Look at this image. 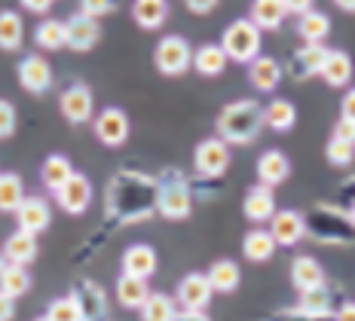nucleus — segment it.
I'll use <instances>...</instances> for the list:
<instances>
[{"instance_id":"44","label":"nucleus","mask_w":355,"mask_h":321,"mask_svg":"<svg viewBox=\"0 0 355 321\" xmlns=\"http://www.w3.org/2000/svg\"><path fill=\"white\" fill-rule=\"evenodd\" d=\"M331 138H340V141H349V144H355V119L340 116V123L334 125V135H331Z\"/></svg>"},{"instance_id":"5","label":"nucleus","mask_w":355,"mask_h":321,"mask_svg":"<svg viewBox=\"0 0 355 321\" xmlns=\"http://www.w3.org/2000/svg\"><path fill=\"white\" fill-rule=\"evenodd\" d=\"M220 46H224L230 62L248 64L251 58L261 55V31H257V25L251 19H236L220 37Z\"/></svg>"},{"instance_id":"53","label":"nucleus","mask_w":355,"mask_h":321,"mask_svg":"<svg viewBox=\"0 0 355 321\" xmlns=\"http://www.w3.org/2000/svg\"><path fill=\"white\" fill-rule=\"evenodd\" d=\"M6 263H10V260H6V257H3V254H0V270H3V266H6Z\"/></svg>"},{"instance_id":"47","label":"nucleus","mask_w":355,"mask_h":321,"mask_svg":"<svg viewBox=\"0 0 355 321\" xmlns=\"http://www.w3.org/2000/svg\"><path fill=\"white\" fill-rule=\"evenodd\" d=\"M12 315H16V300L0 290V321H12Z\"/></svg>"},{"instance_id":"34","label":"nucleus","mask_w":355,"mask_h":321,"mask_svg":"<svg viewBox=\"0 0 355 321\" xmlns=\"http://www.w3.org/2000/svg\"><path fill=\"white\" fill-rule=\"evenodd\" d=\"M263 123L270 125V129H276V132H291L294 123H297V110H294L291 101L276 98V101H270L263 107Z\"/></svg>"},{"instance_id":"15","label":"nucleus","mask_w":355,"mask_h":321,"mask_svg":"<svg viewBox=\"0 0 355 321\" xmlns=\"http://www.w3.org/2000/svg\"><path fill=\"white\" fill-rule=\"evenodd\" d=\"M175 294H178V303H181L184 309H205L211 300V281L205 272H190L178 281Z\"/></svg>"},{"instance_id":"16","label":"nucleus","mask_w":355,"mask_h":321,"mask_svg":"<svg viewBox=\"0 0 355 321\" xmlns=\"http://www.w3.org/2000/svg\"><path fill=\"white\" fill-rule=\"evenodd\" d=\"M270 233L276 238V245H297L303 236H306V218L300 211H276L270 218Z\"/></svg>"},{"instance_id":"28","label":"nucleus","mask_w":355,"mask_h":321,"mask_svg":"<svg viewBox=\"0 0 355 321\" xmlns=\"http://www.w3.org/2000/svg\"><path fill=\"white\" fill-rule=\"evenodd\" d=\"M132 19L144 31H157L168 19V0H135L132 3Z\"/></svg>"},{"instance_id":"45","label":"nucleus","mask_w":355,"mask_h":321,"mask_svg":"<svg viewBox=\"0 0 355 321\" xmlns=\"http://www.w3.org/2000/svg\"><path fill=\"white\" fill-rule=\"evenodd\" d=\"M55 0H21V6H25L28 12H34V16H46L49 10H53Z\"/></svg>"},{"instance_id":"8","label":"nucleus","mask_w":355,"mask_h":321,"mask_svg":"<svg viewBox=\"0 0 355 321\" xmlns=\"http://www.w3.org/2000/svg\"><path fill=\"white\" fill-rule=\"evenodd\" d=\"M101 40V25L98 19L86 16V12H73V16L64 21V46L73 52H89L95 49Z\"/></svg>"},{"instance_id":"38","label":"nucleus","mask_w":355,"mask_h":321,"mask_svg":"<svg viewBox=\"0 0 355 321\" xmlns=\"http://www.w3.org/2000/svg\"><path fill=\"white\" fill-rule=\"evenodd\" d=\"M25 199V181L19 175H0V211H12Z\"/></svg>"},{"instance_id":"37","label":"nucleus","mask_w":355,"mask_h":321,"mask_svg":"<svg viewBox=\"0 0 355 321\" xmlns=\"http://www.w3.org/2000/svg\"><path fill=\"white\" fill-rule=\"evenodd\" d=\"M141 318L144 321H178V306L166 294H150L147 303L141 306Z\"/></svg>"},{"instance_id":"12","label":"nucleus","mask_w":355,"mask_h":321,"mask_svg":"<svg viewBox=\"0 0 355 321\" xmlns=\"http://www.w3.org/2000/svg\"><path fill=\"white\" fill-rule=\"evenodd\" d=\"M19 83L25 92L31 95H43L53 89V68H49V62L43 55H25L19 62Z\"/></svg>"},{"instance_id":"23","label":"nucleus","mask_w":355,"mask_h":321,"mask_svg":"<svg viewBox=\"0 0 355 321\" xmlns=\"http://www.w3.org/2000/svg\"><path fill=\"white\" fill-rule=\"evenodd\" d=\"M0 254H3L10 263H21V266L34 263L37 260V236L25 233V229H16V233L3 242V251Z\"/></svg>"},{"instance_id":"48","label":"nucleus","mask_w":355,"mask_h":321,"mask_svg":"<svg viewBox=\"0 0 355 321\" xmlns=\"http://www.w3.org/2000/svg\"><path fill=\"white\" fill-rule=\"evenodd\" d=\"M340 116L355 119V89H349V92L343 95V104H340Z\"/></svg>"},{"instance_id":"43","label":"nucleus","mask_w":355,"mask_h":321,"mask_svg":"<svg viewBox=\"0 0 355 321\" xmlns=\"http://www.w3.org/2000/svg\"><path fill=\"white\" fill-rule=\"evenodd\" d=\"M12 132H16V107L0 98V141L10 138Z\"/></svg>"},{"instance_id":"25","label":"nucleus","mask_w":355,"mask_h":321,"mask_svg":"<svg viewBox=\"0 0 355 321\" xmlns=\"http://www.w3.org/2000/svg\"><path fill=\"white\" fill-rule=\"evenodd\" d=\"M150 294L153 290L147 288V279H138V275H129V272H123L116 279V300L125 309H141Z\"/></svg>"},{"instance_id":"54","label":"nucleus","mask_w":355,"mask_h":321,"mask_svg":"<svg viewBox=\"0 0 355 321\" xmlns=\"http://www.w3.org/2000/svg\"><path fill=\"white\" fill-rule=\"evenodd\" d=\"M349 218H352V223H355V202H352V208H349Z\"/></svg>"},{"instance_id":"24","label":"nucleus","mask_w":355,"mask_h":321,"mask_svg":"<svg viewBox=\"0 0 355 321\" xmlns=\"http://www.w3.org/2000/svg\"><path fill=\"white\" fill-rule=\"evenodd\" d=\"M276 238H272L270 229L263 227H254L251 233H245V238H242V254L251 260V263H266V260L276 254Z\"/></svg>"},{"instance_id":"36","label":"nucleus","mask_w":355,"mask_h":321,"mask_svg":"<svg viewBox=\"0 0 355 321\" xmlns=\"http://www.w3.org/2000/svg\"><path fill=\"white\" fill-rule=\"evenodd\" d=\"M297 309H300V312H309V315H331L334 303H331V290H328V285L300 290V303H297Z\"/></svg>"},{"instance_id":"40","label":"nucleus","mask_w":355,"mask_h":321,"mask_svg":"<svg viewBox=\"0 0 355 321\" xmlns=\"http://www.w3.org/2000/svg\"><path fill=\"white\" fill-rule=\"evenodd\" d=\"M46 318L49 321H83V315H80L77 303H73V297H58V300L49 303L46 309Z\"/></svg>"},{"instance_id":"41","label":"nucleus","mask_w":355,"mask_h":321,"mask_svg":"<svg viewBox=\"0 0 355 321\" xmlns=\"http://www.w3.org/2000/svg\"><path fill=\"white\" fill-rule=\"evenodd\" d=\"M352 159H355V144H349V141H340V138L328 141V162H331V166L346 168V166H352Z\"/></svg>"},{"instance_id":"7","label":"nucleus","mask_w":355,"mask_h":321,"mask_svg":"<svg viewBox=\"0 0 355 321\" xmlns=\"http://www.w3.org/2000/svg\"><path fill=\"white\" fill-rule=\"evenodd\" d=\"M193 166L202 177H220L230 166V144L224 138H205L199 141L193 153Z\"/></svg>"},{"instance_id":"35","label":"nucleus","mask_w":355,"mask_h":321,"mask_svg":"<svg viewBox=\"0 0 355 321\" xmlns=\"http://www.w3.org/2000/svg\"><path fill=\"white\" fill-rule=\"evenodd\" d=\"M297 34L303 37V43H324V37L331 34V19L319 10L303 12L297 21Z\"/></svg>"},{"instance_id":"52","label":"nucleus","mask_w":355,"mask_h":321,"mask_svg":"<svg viewBox=\"0 0 355 321\" xmlns=\"http://www.w3.org/2000/svg\"><path fill=\"white\" fill-rule=\"evenodd\" d=\"M334 3H337L343 12H355V0H334Z\"/></svg>"},{"instance_id":"50","label":"nucleus","mask_w":355,"mask_h":321,"mask_svg":"<svg viewBox=\"0 0 355 321\" xmlns=\"http://www.w3.org/2000/svg\"><path fill=\"white\" fill-rule=\"evenodd\" d=\"M178 321H211V318L205 315V309H181Z\"/></svg>"},{"instance_id":"9","label":"nucleus","mask_w":355,"mask_h":321,"mask_svg":"<svg viewBox=\"0 0 355 321\" xmlns=\"http://www.w3.org/2000/svg\"><path fill=\"white\" fill-rule=\"evenodd\" d=\"M58 110H62V116L73 125L89 123V119H92V110H95L92 89H89L86 83H71L62 92V98H58Z\"/></svg>"},{"instance_id":"2","label":"nucleus","mask_w":355,"mask_h":321,"mask_svg":"<svg viewBox=\"0 0 355 321\" xmlns=\"http://www.w3.org/2000/svg\"><path fill=\"white\" fill-rule=\"evenodd\" d=\"M263 107L251 98L233 101L220 110L218 116V138H224L227 144H251L263 129Z\"/></svg>"},{"instance_id":"21","label":"nucleus","mask_w":355,"mask_h":321,"mask_svg":"<svg viewBox=\"0 0 355 321\" xmlns=\"http://www.w3.org/2000/svg\"><path fill=\"white\" fill-rule=\"evenodd\" d=\"M285 16H288L285 0H254L248 12V19L257 25V31H276L285 21Z\"/></svg>"},{"instance_id":"55","label":"nucleus","mask_w":355,"mask_h":321,"mask_svg":"<svg viewBox=\"0 0 355 321\" xmlns=\"http://www.w3.org/2000/svg\"><path fill=\"white\" fill-rule=\"evenodd\" d=\"M37 321H49V318H46V315H43V318H37Z\"/></svg>"},{"instance_id":"26","label":"nucleus","mask_w":355,"mask_h":321,"mask_svg":"<svg viewBox=\"0 0 355 321\" xmlns=\"http://www.w3.org/2000/svg\"><path fill=\"white\" fill-rule=\"evenodd\" d=\"M227 52L220 43H205V46L193 49V68L196 73H202V77H220V73L227 71Z\"/></svg>"},{"instance_id":"17","label":"nucleus","mask_w":355,"mask_h":321,"mask_svg":"<svg viewBox=\"0 0 355 321\" xmlns=\"http://www.w3.org/2000/svg\"><path fill=\"white\" fill-rule=\"evenodd\" d=\"M248 80L257 92H272L282 83V64L270 55H257L248 62Z\"/></svg>"},{"instance_id":"19","label":"nucleus","mask_w":355,"mask_h":321,"mask_svg":"<svg viewBox=\"0 0 355 321\" xmlns=\"http://www.w3.org/2000/svg\"><path fill=\"white\" fill-rule=\"evenodd\" d=\"M288 175H291V162H288L285 153H279V150L261 153V159H257V184L279 186L288 181Z\"/></svg>"},{"instance_id":"14","label":"nucleus","mask_w":355,"mask_h":321,"mask_svg":"<svg viewBox=\"0 0 355 321\" xmlns=\"http://www.w3.org/2000/svg\"><path fill=\"white\" fill-rule=\"evenodd\" d=\"M49 220H53V211H49V202L43 196H25L21 205L16 208V223L25 233L40 236L49 227Z\"/></svg>"},{"instance_id":"46","label":"nucleus","mask_w":355,"mask_h":321,"mask_svg":"<svg viewBox=\"0 0 355 321\" xmlns=\"http://www.w3.org/2000/svg\"><path fill=\"white\" fill-rule=\"evenodd\" d=\"M184 6L190 12H196V16H205V12H211L218 6V0H184Z\"/></svg>"},{"instance_id":"6","label":"nucleus","mask_w":355,"mask_h":321,"mask_svg":"<svg viewBox=\"0 0 355 321\" xmlns=\"http://www.w3.org/2000/svg\"><path fill=\"white\" fill-rule=\"evenodd\" d=\"M153 64H157V71L166 73V77H178V73H184L193 64V46H190L187 37H181V34L162 37L157 43V49H153Z\"/></svg>"},{"instance_id":"20","label":"nucleus","mask_w":355,"mask_h":321,"mask_svg":"<svg viewBox=\"0 0 355 321\" xmlns=\"http://www.w3.org/2000/svg\"><path fill=\"white\" fill-rule=\"evenodd\" d=\"M123 272L138 275V279H150V275L157 272V251H153L150 245H144V242L125 248V254H123Z\"/></svg>"},{"instance_id":"49","label":"nucleus","mask_w":355,"mask_h":321,"mask_svg":"<svg viewBox=\"0 0 355 321\" xmlns=\"http://www.w3.org/2000/svg\"><path fill=\"white\" fill-rule=\"evenodd\" d=\"M313 3H315V0H285L288 12H297V16H303V12L313 10Z\"/></svg>"},{"instance_id":"22","label":"nucleus","mask_w":355,"mask_h":321,"mask_svg":"<svg viewBox=\"0 0 355 321\" xmlns=\"http://www.w3.org/2000/svg\"><path fill=\"white\" fill-rule=\"evenodd\" d=\"M291 285L297 288V290H309V288L324 285L322 263L315 257H309V254H300V257H294V263H291Z\"/></svg>"},{"instance_id":"32","label":"nucleus","mask_w":355,"mask_h":321,"mask_svg":"<svg viewBox=\"0 0 355 321\" xmlns=\"http://www.w3.org/2000/svg\"><path fill=\"white\" fill-rule=\"evenodd\" d=\"M205 275H209V281H211V290H218V294H230L242 281V272L233 260H214L211 270Z\"/></svg>"},{"instance_id":"42","label":"nucleus","mask_w":355,"mask_h":321,"mask_svg":"<svg viewBox=\"0 0 355 321\" xmlns=\"http://www.w3.org/2000/svg\"><path fill=\"white\" fill-rule=\"evenodd\" d=\"M116 10V0H80V12L92 19H101V16H110Z\"/></svg>"},{"instance_id":"11","label":"nucleus","mask_w":355,"mask_h":321,"mask_svg":"<svg viewBox=\"0 0 355 321\" xmlns=\"http://www.w3.org/2000/svg\"><path fill=\"white\" fill-rule=\"evenodd\" d=\"M95 138L105 147H123L129 141V116L120 107H105L92 123Z\"/></svg>"},{"instance_id":"31","label":"nucleus","mask_w":355,"mask_h":321,"mask_svg":"<svg viewBox=\"0 0 355 321\" xmlns=\"http://www.w3.org/2000/svg\"><path fill=\"white\" fill-rule=\"evenodd\" d=\"M0 290H3L6 297H12V300L25 297L28 290H31V272L21 263H6L3 270H0Z\"/></svg>"},{"instance_id":"29","label":"nucleus","mask_w":355,"mask_h":321,"mask_svg":"<svg viewBox=\"0 0 355 321\" xmlns=\"http://www.w3.org/2000/svg\"><path fill=\"white\" fill-rule=\"evenodd\" d=\"M324 58H328V46L324 43H306L303 49H297V55L291 58V73L294 77H313L322 71Z\"/></svg>"},{"instance_id":"10","label":"nucleus","mask_w":355,"mask_h":321,"mask_svg":"<svg viewBox=\"0 0 355 321\" xmlns=\"http://www.w3.org/2000/svg\"><path fill=\"white\" fill-rule=\"evenodd\" d=\"M55 202L64 214H83L89 205H92V184H89L86 175H73L55 190Z\"/></svg>"},{"instance_id":"1","label":"nucleus","mask_w":355,"mask_h":321,"mask_svg":"<svg viewBox=\"0 0 355 321\" xmlns=\"http://www.w3.org/2000/svg\"><path fill=\"white\" fill-rule=\"evenodd\" d=\"M159 181L141 171H116L105 190V211L116 223H141L157 211Z\"/></svg>"},{"instance_id":"39","label":"nucleus","mask_w":355,"mask_h":321,"mask_svg":"<svg viewBox=\"0 0 355 321\" xmlns=\"http://www.w3.org/2000/svg\"><path fill=\"white\" fill-rule=\"evenodd\" d=\"M34 43L40 49H62L64 46V21H58V19H43L40 25H37V31H34Z\"/></svg>"},{"instance_id":"51","label":"nucleus","mask_w":355,"mask_h":321,"mask_svg":"<svg viewBox=\"0 0 355 321\" xmlns=\"http://www.w3.org/2000/svg\"><path fill=\"white\" fill-rule=\"evenodd\" d=\"M334 321H355V303H343V306H340Z\"/></svg>"},{"instance_id":"27","label":"nucleus","mask_w":355,"mask_h":321,"mask_svg":"<svg viewBox=\"0 0 355 321\" xmlns=\"http://www.w3.org/2000/svg\"><path fill=\"white\" fill-rule=\"evenodd\" d=\"M322 80L328 86H346L352 80V58L346 55L343 49H328V58H324V64H322Z\"/></svg>"},{"instance_id":"3","label":"nucleus","mask_w":355,"mask_h":321,"mask_svg":"<svg viewBox=\"0 0 355 321\" xmlns=\"http://www.w3.org/2000/svg\"><path fill=\"white\" fill-rule=\"evenodd\" d=\"M306 233L331 245H349L355 238V223L349 211H340L334 205H319L313 211V218L306 220Z\"/></svg>"},{"instance_id":"30","label":"nucleus","mask_w":355,"mask_h":321,"mask_svg":"<svg viewBox=\"0 0 355 321\" xmlns=\"http://www.w3.org/2000/svg\"><path fill=\"white\" fill-rule=\"evenodd\" d=\"M25 43V21L19 12L3 10L0 12V49L3 52H16Z\"/></svg>"},{"instance_id":"4","label":"nucleus","mask_w":355,"mask_h":321,"mask_svg":"<svg viewBox=\"0 0 355 321\" xmlns=\"http://www.w3.org/2000/svg\"><path fill=\"white\" fill-rule=\"evenodd\" d=\"M157 211L168 220H184L193 211V193H190V184L178 175V168H168L166 175L159 177Z\"/></svg>"},{"instance_id":"13","label":"nucleus","mask_w":355,"mask_h":321,"mask_svg":"<svg viewBox=\"0 0 355 321\" xmlns=\"http://www.w3.org/2000/svg\"><path fill=\"white\" fill-rule=\"evenodd\" d=\"M71 297H73V303H77L83 321H101L107 315V297H105V290L95 285V281L80 279L77 285H73Z\"/></svg>"},{"instance_id":"18","label":"nucleus","mask_w":355,"mask_h":321,"mask_svg":"<svg viewBox=\"0 0 355 321\" xmlns=\"http://www.w3.org/2000/svg\"><path fill=\"white\" fill-rule=\"evenodd\" d=\"M245 218L251 223H263L276 214V196H272V186H263V184H254L251 190L245 193V205H242Z\"/></svg>"},{"instance_id":"33","label":"nucleus","mask_w":355,"mask_h":321,"mask_svg":"<svg viewBox=\"0 0 355 321\" xmlns=\"http://www.w3.org/2000/svg\"><path fill=\"white\" fill-rule=\"evenodd\" d=\"M73 175V166H71V159L68 156H62V153H53V156H46V162H43V168H40V181L46 190H58L68 177Z\"/></svg>"}]
</instances>
